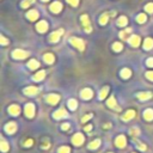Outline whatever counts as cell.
<instances>
[{"label":"cell","mask_w":153,"mask_h":153,"mask_svg":"<svg viewBox=\"0 0 153 153\" xmlns=\"http://www.w3.org/2000/svg\"><path fill=\"white\" fill-rule=\"evenodd\" d=\"M69 42H71V44H72V45H74V47H75V48H78L79 50H82V51H83V50L85 49V42L83 41L82 38L72 37Z\"/></svg>","instance_id":"cell-1"},{"label":"cell","mask_w":153,"mask_h":153,"mask_svg":"<svg viewBox=\"0 0 153 153\" xmlns=\"http://www.w3.org/2000/svg\"><path fill=\"white\" fill-rule=\"evenodd\" d=\"M12 56L15 57V59H19V60H23L25 57H28L29 56V51H25V50H22V49H17L12 53Z\"/></svg>","instance_id":"cell-2"},{"label":"cell","mask_w":153,"mask_h":153,"mask_svg":"<svg viewBox=\"0 0 153 153\" xmlns=\"http://www.w3.org/2000/svg\"><path fill=\"white\" fill-rule=\"evenodd\" d=\"M80 19H82V24H83V26L85 28L86 32H91L92 28H91V24H90V21H89V17L86 16V15H83L80 17Z\"/></svg>","instance_id":"cell-3"},{"label":"cell","mask_w":153,"mask_h":153,"mask_svg":"<svg viewBox=\"0 0 153 153\" xmlns=\"http://www.w3.org/2000/svg\"><path fill=\"white\" fill-rule=\"evenodd\" d=\"M72 142L75 146H80L84 142V135L82 134V133H77V134L72 138Z\"/></svg>","instance_id":"cell-4"},{"label":"cell","mask_w":153,"mask_h":153,"mask_svg":"<svg viewBox=\"0 0 153 153\" xmlns=\"http://www.w3.org/2000/svg\"><path fill=\"white\" fill-rule=\"evenodd\" d=\"M25 115L30 118L35 115V105L32 103H29V104L25 105Z\"/></svg>","instance_id":"cell-5"},{"label":"cell","mask_w":153,"mask_h":153,"mask_svg":"<svg viewBox=\"0 0 153 153\" xmlns=\"http://www.w3.org/2000/svg\"><path fill=\"white\" fill-rule=\"evenodd\" d=\"M17 129V124L15 122H10L5 126V132L7 133V134H13V133L16 132Z\"/></svg>","instance_id":"cell-6"},{"label":"cell","mask_w":153,"mask_h":153,"mask_svg":"<svg viewBox=\"0 0 153 153\" xmlns=\"http://www.w3.org/2000/svg\"><path fill=\"white\" fill-rule=\"evenodd\" d=\"M37 92H38V89L36 86H28L26 89H24V94L28 96H35Z\"/></svg>","instance_id":"cell-7"},{"label":"cell","mask_w":153,"mask_h":153,"mask_svg":"<svg viewBox=\"0 0 153 153\" xmlns=\"http://www.w3.org/2000/svg\"><path fill=\"white\" fill-rule=\"evenodd\" d=\"M36 29L39 31V32H45L48 29V23L45 22V21H41V22H38L37 25H36Z\"/></svg>","instance_id":"cell-8"},{"label":"cell","mask_w":153,"mask_h":153,"mask_svg":"<svg viewBox=\"0 0 153 153\" xmlns=\"http://www.w3.org/2000/svg\"><path fill=\"white\" fill-rule=\"evenodd\" d=\"M61 9H62V4L59 3V1H55V3H53L50 5V11L53 13H59L60 11H61Z\"/></svg>","instance_id":"cell-9"},{"label":"cell","mask_w":153,"mask_h":153,"mask_svg":"<svg viewBox=\"0 0 153 153\" xmlns=\"http://www.w3.org/2000/svg\"><path fill=\"white\" fill-rule=\"evenodd\" d=\"M59 101H60V96H59V95L51 94V95H48V96H47V102H48L49 104H56Z\"/></svg>","instance_id":"cell-10"},{"label":"cell","mask_w":153,"mask_h":153,"mask_svg":"<svg viewBox=\"0 0 153 153\" xmlns=\"http://www.w3.org/2000/svg\"><path fill=\"white\" fill-rule=\"evenodd\" d=\"M62 117H67V111H66L63 108L59 109L57 111H55V112H54V118L60 120V118H62Z\"/></svg>","instance_id":"cell-11"},{"label":"cell","mask_w":153,"mask_h":153,"mask_svg":"<svg viewBox=\"0 0 153 153\" xmlns=\"http://www.w3.org/2000/svg\"><path fill=\"white\" fill-rule=\"evenodd\" d=\"M126 144H127V141H126V138L123 135H118L117 139H116V146L120 148H123Z\"/></svg>","instance_id":"cell-12"},{"label":"cell","mask_w":153,"mask_h":153,"mask_svg":"<svg viewBox=\"0 0 153 153\" xmlns=\"http://www.w3.org/2000/svg\"><path fill=\"white\" fill-rule=\"evenodd\" d=\"M80 96H82L83 99H90L92 96H94V94H92V90H91V89H84V90L82 91Z\"/></svg>","instance_id":"cell-13"},{"label":"cell","mask_w":153,"mask_h":153,"mask_svg":"<svg viewBox=\"0 0 153 153\" xmlns=\"http://www.w3.org/2000/svg\"><path fill=\"white\" fill-rule=\"evenodd\" d=\"M9 112L11 115H13V116H17V115H19V112H21V108H19L18 105L13 104V105H11L9 108Z\"/></svg>","instance_id":"cell-14"},{"label":"cell","mask_w":153,"mask_h":153,"mask_svg":"<svg viewBox=\"0 0 153 153\" xmlns=\"http://www.w3.org/2000/svg\"><path fill=\"white\" fill-rule=\"evenodd\" d=\"M63 32V30H59V31H55V32H53V34L50 35V42H57L59 39H60V36H61V34Z\"/></svg>","instance_id":"cell-15"},{"label":"cell","mask_w":153,"mask_h":153,"mask_svg":"<svg viewBox=\"0 0 153 153\" xmlns=\"http://www.w3.org/2000/svg\"><path fill=\"white\" fill-rule=\"evenodd\" d=\"M152 94L151 92H140V94H138V98L140 99V101H147V99L152 98Z\"/></svg>","instance_id":"cell-16"},{"label":"cell","mask_w":153,"mask_h":153,"mask_svg":"<svg viewBox=\"0 0 153 153\" xmlns=\"http://www.w3.org/2000/svg\"><path fill=\"white\" fill-rule=\"evenodd\" d=\"M129 43L133 47H138L139 44H140V37L136 36V35H133L130 38H129Z\"/></svg>","instance_id":"cell-17"},{"label":"cell","mask_w":153,"mask_h":153,"mask_svg":"<svg viewBox=\"0 0 153 153\" xmlns=\"http://www.w3.org/2000/svg\"><path fill=\"white\" fill-rule=\"evenodd\" d=\"M26 17H28V19H30V21H36L38 18V12L36 10H30L28 12V15H26Z\"/></svg>","instance_id":"cell-18"},{"label":"cell","mask_w":153,"mask_h":153,"mask_svg":"<svg viewBox=\"0 0 153 153\" xmlns=\"http://www.w3.org/2000/svg\"><path fill=\"white\" fill-rule=\"evenodd\" d=\"M134 116H135V111H134V110H128V111L123 115L122 120H123V121H129V120H132Z\"/></svg>","instance_id":"cell-19"},{"label":"cell","mask_w":153,"mask_h":153,"mask_svg":"<svg viewBox=\"0 0 153 153\" xmlns=\"http://www.w3.org/2000/svg\"><path fill=\"white\" fill-rule=\"evenodd\" d=\"M130 34H132V29L128 28L126 31H121V32H120V37H121L122 39H129L132 36H128V35H130Z\"/></svg>","instance_id":"cell-20"},{"label":"cell","mask_w":153,"mask_h":153,"mask_svg":"<svg viewBox=\"0 0 153 153\" xmlns=\"http://www.w3.org/2000/svg\"><path fill=\"white\" fill-rule=\"evenodd\" d=\"M144 48L145 49H152L153 48V39L151 37H147L145 39V42H144Z\"/></svg>","instance_id":"cell-21"},{"label":"cell","mask_w":153,"mask_h":153,"mask_svg":"<svg viewBox=\"0 0 153 153\" xmlns=\"http://www.w3.org/2000/svg\"><path fill=\"white\" fill-rule=\"evenodd\" d=\"M106 104H108V106L109 108H112V109H117V110H120V108H117V104H116V99L114 98V97H110L109 99H108V102H106Z\"/></svg>","instance_id":"cell-22"},{"label":"cell","mask_w":153,"mask_h":153,"mask_svg":"<svg viewBox=\"0 0 153 153\" xmlns=\"http://www.w3.org/2000/svg\"><path fill=\"white\" fill-rule=\"evenodd\" d=\"M43 60H44V62L45 63H53L55 61V57H54V55L53 54H44V56H43Z\"/></svg>","instance_id":"cell-23"},{"label":"cell","mask_w":153,"mask_h":153,"mask_svg":"<svg viewBox=\"0 0 153 153\" xmlns=\"http://www.w3.org/2000/svg\"><path fill=\"white\" fill-rule=\"evenodd\" d=\"M44 75H45V71H39L38 73H36V74L34 75V80L35 82H41V80H43Z\"/></svg>","instance_id":"cell-24"},{"label":"cell","mask_w":153,"mask_h":153,"mask_svg":"<svg viewBox=\"0 0 153 153\" xmlns=\"http://www.w3.org/2000/svg\"><path fill=\"white\" fill-rule=\"evenodd\" d=\"M144 117H145V120H147V121H152V120H153V110H152V109L145 110Z\"/></svg>","instance_id":"cell-25"},{"label":"cell","mask_w":153,"mask_h":153,"mask_svg":"<svg viewBox=\"0 0 153 153\" xmlns=\"http://www.w3.org/2000/svg\"><path fill=\"white\" fill-rule=\"evenodd\" d=\"M28 66L31 68V69H36L37 67H39V62L37 61V60H34V59H31L30 61H29V63H28Z\"/></svg>","instance_id":"cell-26"},{"label":"cell","mask_w":153,"mask_h":153,"mask_svg":"<svg viewBox=\"0 0 153 153\" xmlns=\"http://www.w3.org/2000/svg\"><path fill=\"white\" fill-rule=\"evenodd\" d=\"M0 148H1V152H7L10 148V145L6 142L4 139H1V144H0Z\"/></svg>","instance_id":"cell-27"},{"label":"cell","mask_w":153,"mask_h":153,"mask_svg":"<svg viewBox=\"0 0 153 153\" xmlns=\"http://www.w3.org/2000/svg\"><path fill=\"white\" fill-rule=\"evenodd\" d=\"M130 74H132V72H130V69H128V68H123V69L121 71V77H122L123 79H128V78L130 77Z\"/></svg>","instance_id":"cell-28"},{"label":"cell","mask_w":153,"mask_h":153,"mask_svg":"<svg viewBox=\"0 0 153 153\" xmlns=\"http://www.w3.org/2000/svg\"><path fill=\"white\" fill-rule=\"evenodd\" d=\"M127 23H128V21H127V18H126V17H120L118 18V21H117V25L118 26H126V25H127Z\"/></svg>","instance_id":"cell-29"},{"label":"cell","mask_w":153,"mask_h":153,"mask_svg":"<svg viewBox=\"0 0 153 153\" xmlns=\"http://www.w3.org/2000/svg\"><path fill=\"white\" fill-rule=\"evenodd\" d=\"M77 106H78V103H77L75 99H69V101H68V108L71 110H75Z\"/></svg>","instance_id":"cell-30"},{"label":"cell","mask_w":153,"mask_h":153,"mask_svg":"<svg viewBox=\"0 0 153 153\" xmlns=\"http://www.w3.org/2000/svg\"><path fill=\"white\" fill-rule=\"evenodd\" d=\"M108 92H109V88H108V86L103 88L102 91H101V94H99V99H104L106 97V95H108Z\"/></svg>","instance_id":"cell-31"},{"label":"cell","mask_w":153,"mask_h":153,"mask_svg":"<svg viewBox=\"0 0 153 153\" xmlns=\"http://www.w3.org/2000/svg\"><path fill=\"white\" fill-rule=\"evenodd\" d=\"M99 145H101V140H95V141H92L89 145V148L90 150H96V148L99 147Z\"/></svg>","instance_id":"cell-32"},{"label":"cell","mask_w":153,"mask_h":153,"mask_svg":"<svg viewBox=\"0 0 153 153\" xmlns=\"http://www.w3.org/2000/svg\"><path fill=\"white\" fill-rule=\"evenodd\" d=\"M108 18H109V15H108V13H105V15H102L101 18H99V23H101L102 25L106 24V22H108Z\"/></svg>","instance_id":"cell-33"},{"label":"cell","mask_w":153,"mask_h":153,"mask_svg":"<svg viewBox=\"0 0 153 153\" xmlns=\"http://www.w3.org/2000/svg\"><path fill=\"white\" fill-rule=\"evenodd\" d=\"M59 153H71V150L68 146H62L59 148Z\"/></svg>","instance_id":"cell-34"},{"label":"cell","mask_w":153,"mask_h":153,"mask_svg":"<svg viewBox=\"0 0 153 153\" xmlns=\"http://www.w3.org/2000/svg\"><path fill=\"white\" fill-rule=\"evenodd\" d=\"M112 49H114L115 51H121V49H122V44H121V43H118V42H116V43L112 44Z\"/></svg>","instance_id":"cell-35"},{"label":"cell","mask_w":153,"mask_h":153,"mask_svg":"<svg viewBox=\"0 0 153 153\" xmlns=\"http://www.w3.org/2000/svg\"><path fill=\"white\" fill-rule=\"evenodd\" d=\"M138 23H145L146 22V15H144V13H140V15L138 16Z\"/></svg>","instance_id":"cell-36"},{"label":"cell","mask_w":153,"mask_h":153,"mask_svg":"<svg viewBox=\"0 0 153 153\" xmlns=\"http://www.w3.org/2000/svg\"><path fill=\"white\" fill-rule=\"evenodd\" d=\"M145 10L147 11L148 13H153V4L152 3H150V4H147L145 6Z\"/></svg>","instance_id":"cell-37"},{"label":"cell","mask_w":153,"mask_h":153,"mask_svg":"<svg viewBox=\"0 0 153 153\" xmlns=\"http://www.w3.org/2000/svg\"><path fill=\"white\" fill-rule=\"evenodd\" d=\"M134 141H135L136 146H138V147H139V150H141V151H146V146H145L144 144H141V142H139L138 140H135V139H134Z\"/></svg>","instance_id":"cell-38"},{"label":"cell","mask_w":153,"mask_h":153,"mask_svg":"<svg viewBox=\"0 0 153 153\" xmlns=\"http://www.w3.org/2000/svg\"><path fill=\"white\" fill-rule=\"evenodd\" d=\"M32 1H34V0H24V1L22 3V7H29Z\"/></svg>","instance_id":"cell-39"},{"label":"cell","mask_w":153,"mask_h":153,"mask_svg":"<svg viewBox=\"0 0 153 153\" xmlns=\"http://www.w3.org/2000/svg\"><path fill=\"white\" fill-rule=\"evenodd\" d=\"M91 117H92V114H89V115H86V116H84V117L82 118V122H83V123H85L86 121H89V120H90Z\"/></svg>","instance_id":"cell-40"},{"label":"cell","mask_w":153,"mask_h":153,"mask_svg":"<svg viewBox=\"0 0 153 153\" xmlns=\"http://www.w3.org/2000/svg\"><path fill=\"white\" fill-rule=\"evenodd\" d=\"M139 133H140V130H139L138 128H133V129L130 130V134H132V135H138Z\"/></svg>","instance_id":"cell-41"},{"label":"cell","mask_w":153,"mask_h":153,"mask_svg":"<svg viewBox=\"0 0 153 153\" xmlns=\"http://www.w3.org/2000/svg\"><path fill=\"white\" fill-rule=\"evenodd\" d=\"M67 1H68L72 6H78V4H79V0H67Z\"/></svg>","instance_id":"cell-42"},{"label":"cell","mask_w":153,"mask_h":153,"mask_svg":"<svg viewBox=\"0 0 153 153\" xmlns=\"http://www.w3.org/2000/svg\"><path fill=\"white\" fill-rule=\"evenodd\" d=\"M146 77H147L148 80L153 82V72H147V73H146Z\"/></svg>","instance_id":"cell-43"},{"label":"cell","mask_w":153,"mask_h":153,"mask_svg":"<svg viewBox=\"0 0 153 153\" xmlns=\"http://www.w3.org/2000/svg\"><path fill=\"white\" fill-rule=\"evenodd\" d=\"M0 41H1V44H3V45L9 44V39H7V38H5L4 36H1V39H0Z\"/></svg>","instance_id":"cell-44"},{"label":"cell","mask_w":153,"mask_h":153,"mask_svg":"<svg viewBox=\"0 0 153 153\" xmlns=\"http://www.w3.org/2000/svg\"><path fill=\"white\" fill-rule=\"evenodd\" d=\"M146 63H147V66H148V67H153V57L148 59L147 61H146Z\"/></svg>","instance_id":"cell-45"},{"label":"cell","mask_w":153,"mask_h":153,"mask_svg":"<svg viewBox=\"0 0 153 153\" xmlns=\"http://www.w3.org/2000/svg\"><path fill=\"white\" fill-rule=\"evenodd\" d=\"M31 145H32V140H26L24 142V146H26V147H30Z\"/></svg>","instance_id":"cell-46"},{"label":"cell","mask_w":153,"mask_h":153,"mask_svg":"<svg viewBox=\"0 0 153 153\" xmlns=\"http://www.w3.org/2000/svg\"><path fill=\"white\" fill-rule=\"evenodd\" d=\"M68 128H69V124L68 123H63L62 124V129L63 130H68Z\"/></svg>","instance_id":"cell-47"},{"label":"cell","mask_w":153,"mask_h":153,"mask_svg":"<svg viewBox=\"0 0 153 153\" xmlns=\"http://www.w3.org/2000/svg\"><path fill=\"white\" fill-rule=\"evenodd\" d=\"M91 129H92V126H88V127H85V130L86 132H90Z\"/></svg>","instance_id":"cell-48"},{"label":"cell","mask_w":153,"mask_h":153,"mask_svg":"<svg viewBox=\"0 0 153 153\" xmlns=\"http://www.w3.org/2000/svg\"><path fill=\"white\" fill-rule=\"evenodd\" d=\"M49 147V142L47 141V142H44V145H43V148H48Z\"/></svg>","instance_id":"cell-49"},{"label":"cell","mask_w":153,"mask_h":153,"mask_svg":"<svg viewBox=\"0 0 153 153\" xmlns=\"http://www.w3.org/2000/svg\"><path fill=\"white\" fill-rule=\"evenodd\" d=\"M42 1H48V0H42Z\"/></svg>","instance_id":"cell-50"}]
</instances>
